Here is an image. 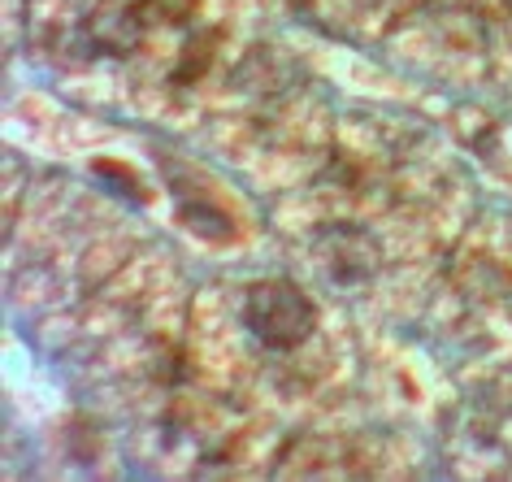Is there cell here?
I'll use <instances>...</instances> for the list:
<instances>
[{
	"label": "cell",
	"instance_id": "6da1fadb",
	"mask_svg": "<svg viewBox=\"0 0 512 482\" xmlns=\"http://www.w3.org/2000/svg\"><path fill=\"white\" fill-rule=\"evenodd\" d=\"M243 326L270 352H291L317 331V304L291 278H261L243 296Z\"/></svg>",
	"mask_w": 512,
	"mask_h": 482
},
{
	"label": "cell",
	"instance_id": "7a4b0ae2",
	"mask_svg": "<svg viewBox=\"0 0 512 482\" xmlns=\"http://www.w3.org/2000/svg\"><path fill=\"white\" fill-rule=\"evenodd\" d=\"M313 261L335 287H356V283H369L382 265V244L365 226H348V222H335V226H322L313 231Z\"/></svg>",
	"mask_w": 512,
	"mask_h": 482
},
{
	"label": "cell",
	"instance_id": "3957f363",
	"mask_svg": "<svg viewBox=\"0 0 512 482\" xmlns=\"http://www.w3.org/2000/svg\"><path fill=\"white\" fill-rule=\"evenodd\" d=\"M79 27L87 57H131L144 40V18L126 0H100L83 14Z\"/></svg>",
	"mask_w": 512,
	"mask_h": 482
},
{
	"label": "cell",
	"instance_id": "277c9868",
	"mask_svg": "<svg viewBox=\"0 0 512 482\" xmlns=\"http://www.w3.org/2000/svg\"><path fill=\"white\" fill-rule=\"evenodd\" d=\"M183 222L191 231L209 235V239H226L230 235V218L217 205H204V200H183Z\"/></svg>",
	"mask_w": 512,
	"mask_h": 482
}]
</instances>
